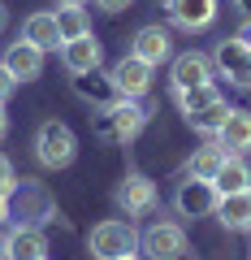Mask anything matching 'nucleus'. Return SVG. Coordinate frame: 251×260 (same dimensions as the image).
Masks as SVG:
<instances>
[{
	"label": "nucleus",
	"instance_id": "30",
	"mask_svg": "<svg viewBox=\"0 0 251 260\" xmlns=\"http://www.w3.org/2000/svg\"><path fill=\"white\" fill-rule=\"evenodd\" d=\"M238 35H242V39H247V44H251V22H247V26H242V30H238Z\"/></svg>",
	"mask_w": 251,
	"mask_h": 260
},
{
	"label": "nucleus",
	"instance_id": "16",
	"mask_svg": "<svg viewBox=\"0 0 251 260\" xmlns=\"http://www.w3.org/2000/svg\"><path fill=\"white\" fill-rule=\"evenodd\" d=\"M217 143L225 148V156H247L251 152V109H230L225 126L217 130Z\"/></svg>",
	"mask_w": 251,
	"mask_h": 260
},
{
	"label": "nucleus",
	"instance_id": "23",
	"mask_svg": "<svg viewBox=\"0 0 251 260\" xmlns=\"http://www.w3.org/2000/svg\"><path fill=\"white\" fill-rule=\"evenodd\" d=\"M173 95H177V109H182V117H186V113H199V109H208V104H217L221 100V87L204 83V87H186V91H173Z\"/></svg>",
	"mask_w": 251,
	"mask_h": 260
},
{
	"label": "nucleus",
	"instance_id": "1",
	"mask_svg": "<svg viewBox=\"0 0 251 260\" xmlns=\"http://www.w3.org/2000/svg\"><path fill=\"white\" fill-rule=\"evenodd\" d=\"M143 126H148V109H143L139 100H126V95H113V100L95 113V130H100V139H109V143H130Z\"/></svg>",
	"mask_w": 251,
	"mask_h": 260
},
{
	"label": "nucleus",
	"instance_id": "25",
	"mask_svg": "<svg viewBox=\"0 0 251 260\" xmlns=\"http://www.w3.org/2000/svg\"><path fill=\"white\" fill-rule=\"evenodd\" d=\"M13 87H18V78H13L9 70H5V61H0V104H5V100L13 95Z\"/></svg>",
	"mask_w": 251,
	"mask_h": 260
},
{
	"label": "nucleus",
	"instance_id": "12",
	"mask_svg": "<svg viewBox=\"0 0 251 260\" xmlns=\"http://www.w3.org/2000/svg\"><path fill=\"white\" fill-rule=\"evenodd\" d=\"M130 52L156 70V65H165L169 56H173V35H169L165 26H156V22H152V26H139L134 39H130Z\"/></svg>",
	"mask_w": 251,
	"mask_h": 260
},
{
	"label": "nucleus",
	"instance_id": "18",
	"mask_svg": "<svg viewBox=\"0 0 251 260\" xmlns=\"http://www.w3.org/2000/svg\"><path fill=\"white\" fill-rule=\"evenodd\" d=\"M22 39L35 48H44V52H52V48H61V30H56V13H30L26 22H22Z\"/></svg>",
	"mask_w": 251,
	"mask_h": 260
},
{
	"label": "nucleus",
	"instance_id": "32",
	"mask_svg": "<svg viewBox=\"0 0 251 260\" xmlns=\"http://www.w3.org/2000/svg\"><path fill=\"white\" fill-rule=\"evenodd\" d=\"M0 260H5V234H0Z\"/></svg>",
	"mask_w": 251,
	"mask_h": 260
},
{
	"label": "nucleus",
	"instance_id": "34",
	"mask_svg": "<svg viewBox=\"0 0 251 260\" xmlns=\"http://www.w3.org/2000/svg\"><path fill=\"white\" fill-rule=\"evenodd\" d=\"M44 260H48V256H44Z\"/></svg>",
	"mask_w": 251,
	"mask_h": 260
},
{
	"label": "nucleus",
	"instance_id": "24",
	"mask_svg": "<svg viewBox=\"0 0 251 260\" xmlns=\"http://www.w3.org/2000/svg\"><path fill=\"white\" fill-rule=\"evenodd\" d=\"M18 182L22 178H18V169H13V160L0 152V200H9V195L18 191Z\"/></svg>",
	"mask_w": 251,
	"mask_h": 260
},
{
	"label": "nucleus",
	"instance_id": "29",
	"mask_svg": "<svg viewBox=\"0 0 251 260\" xmlns=\"http://www.w3.org/2000/svg\"><path fill=\"white\" fill-rule=\"evenodd\" d=\"M9 26V9H5V5H0V30Z\"/></svg>",
	"mask_w": 251,
	"mask_h": 260
},
{
	"label": "nucleus",
	"instance_id": "31",
	"mask_svg": "<svg viewBox=\"0 0 251 260\" xmlns=\"http://www.w3.org/2000/svg\"><path fill=\"white\" fill-rule=\"evenodd\" d=\"M61 5H87V0H61Z\"/></svg>",
	"mask_w": 251,
	"mask_h": 260
},
{
	"label": "nucleus",
	"instance_id": "33",
	"mask_svg": "<svg viewBox=\"0 0 251 260\" xmlns=\"http://www.w3.org/2000/svg\"><path fill=\"white\" fill-rule=\"evenodd\" d=\"M126 260H139V256H126Z\"/></svg>",
	"mask_w": 251,
	"mask_h": 260
},
{
	"label": "nucleus",
	"instance_id": "3",
	"mask_svg": "<svg viewBox=\"0 0 251 260\" xmlns=\"http://www.w3.org/2000/svg\"><path fill=\"white\" fill-rule=\"evenodd\" d=\"M87 251H91L95 260H126V256L139 251V230L130 225V217H126V221H121V217H109V221L91 225Z\"/></svg>",
	"mask_w": 251,
	"mask_h": 260
},
{
	"label": "nucleus",
	"instance_id": "8",
	"mask_svg": "<svg viewBox=\"0 0 251 260\" xmlns=\"http://www.w3.org/2000/svg\"><path fill=\"white\" fill-rule=\"evenodd\" d=\"M152 74H156V70H152L148 61H139L134 52H126V56L109 70V83H113V91L126 95V100H143L148 87H152Z\"/></svg>",
	"mask_w": 251,
	"mask_h": 260
},
{
	"label": "nucleus",
	"instance_id": "5",
	"mask_svg": "<svg viewBox=\"0 0 251 260\" xmlns=\"http://www.w3.org/2000/svg\"><path fill=\"white\" fill-rule=\"evenodd\" d=\"M9 213L18 217V221H26V225H39V221H56V200L48 195V186L44 182H30V178H22L18 182V191L9 195Z\"/></svg>",
	"mask_w": 251,
	"mask_h": 260
},
{
	"label": "nucleus",
	"instance_id": "9",
	"mask_svg": "<svg viewBox=\"0 0 251 260\" xmlns=\"http://www.w3.org/2000/svg\"><path fill=\"white\" fill-rule=\"evenodd\" d=\"M113 200H117V208L126 217H148L156 208V182L148 174H126L117 182V191H113Z\"/></svg>",
	"mask_w": 251,
	"mask_h": 260
},
{
	"label": "nucleus",
	"instance_id": "14",
	"mask_svg": "<svg viewBox=\"0 0 251 260\" xmlns=\"http://www.w3.org/2000/svg\"><path fill=\"white\" fill-rule=\"evenodd\" d=\"M165 9H169V22L191 30V35L217 22V0H165Z\"/></svg>",
	"mask_w": 251,
	"mask_h": 260
},
{
	"label": "nucleus",
	"instance_id": "22",
	"mask_svg": "<svg viewBox=\"0 0 251 260\" xmlns=\"http://www.w3.org/2000/svg\"><path fill=\"white\" fill-rule=\"evenodd\" d=\"M56 30H61V44L78 35H91V18H87L83 5H61L56 9Z\"/></svg>",
	"mask_w": 251,
	"mask_h": 260
},
{
	"label": "nucleus",
	"instance_id": "2",
	"mask_svg": "<svg viewBox=\"0 0 251 260\" xmlns=\"http://www.w3.org/2000/svg\"><path fill=\"white\" fill-rule=\"evenodd\" d=\"M74 156H78V135L69 130V121H61V117L39 121V130H35V160L39 165L44 169H69Z\"/></svg>",
	"mask_w": 251,
	"mask_h": 260
},
{
	"label": "nucleus",
	"instance_id": "19",
	"mask_svg": "<svg viewBox=\"0 0 251 260\" xmlns=\"http://www.w3.org/2000/svg\"><path fill=\"white\" fill-rule=\"evenodd\" d=\"M212 186H217L221 195L251 191V169H247V160H242V156H225L221 169H217V178H212Z\"/></svg>",
	"mask_w": 251,
	"mask_h": 260
},
{
	"label": "nucleus",
	"instance_id": "21",
	"mask_svg": "<svg viewBox=\"0 0 251 260\" xmlns=\"http://www.w3.org/2000/svg\"><path fill=\"white\" fill-rule=\"evenodd\" d=\"M225 117H230V100H217V104H208V109H199V113H186V126L191 130H199L204 139H217V130L225 126Z\"/></svg>",
	"mask_w": 251,
	"mask_h": 260
},
{
	"label": "nucleus",
	"instance_id": "15",
	"mask_svg": "<svg viewBox=\"0 0 251 260\" xmlns=\"http://www.w3.org/2000/svg\"><path fill=\"white\" fill-rule=\"evenodd\" d=\"M5 70H9L18 83H35V78L44 74V48L26 44V39L18 35V44H9V52H5Z\"/></svg>",
	"mask_w": 251,
	"mask_h": 260
},
{
	"label": "nucleus",
	"instance_id": "17",
	"mask_svg": "<svg viewBox=\"0 0 251 260\" xmlns=\"http://www.w3.org/2000/svg\"><path fill=\"white\" fill-rule=\"evenodd\" d=\"M217 221L225 225L230 234H247L251 230V191H234V195H221L217 200Z\"/></svg>",
	"mask_w": 251,
	"mask_h": 260
},
{
	"label": "nucleus",
	"instance_id": "13",
	"mask_svg": "<svg viewBox=\"0 0 251 260\" xmlns=\"http://www.w3.org/2000/svg\"><path fill=\"white\" fill-rule=\"evenodd\" d=\"M44 256H48V234L39 225L18 221L5 234V260H44Z\"/></svg>",
	"mask_w": 251,
	"mask_h": 260
},
{
	"label": "nucleus",
	"instance_id": "6",
	"mask_svg": "<svg viewBox=\"0 0 251 260\" xmlns=\"http://www.w3.org/2000/svg\"><path fill=\"white\" fill-rule=\"evenodd\" d=\"M139 251L148 260H182L186 256V230L177 221H152L139 234Z\"/></svg>",
	"mask_w": 251,
	"mask_h": 260
},
{
	"label": "nucleus",
	"instance_id": "28",
	"mask_svg": "<svg viewBox=\"0 0 251 260\" xmlns=\"http://www.w3.org/2000/svg\"><path fill=\"white\" fill-rule=\"evenodd\" d=\"M9 217H13V213H9V200H0V225L9 221Z\"/></svg>",
	"mask_w": 251,
	"mask_h": 260
},
{
	"label": "nucleus",
	"instance_id": "4",
	"mask_svg": "<svg viewBox=\"0 0 251 260\" xmlns=\"http://www.w3.org/2000/svg\"><path fill=\"white\" fill-rule=\"evenodd\" d=\"M212 70H217V78H225L230 87L251 91V44H247L242 35L221 39L217 52H212Z\"/></svg>",
	"mask_w": 251,
	"mask_h": 260
},
{
	"label": "nucleus",
	"instance_id": "20",
	"mask_svg": "<svg viewBox=\"0 0 251 260\" xmlns=\"http://www.w3.org/2000/svg\"><path fill=\"white\" fill-rule=\"evenodd\" d=\"M221 160H225V148H221L217 139H208L204 148L191 152V160H186V174H191V178H208V182H212L217 169H221Z\"/></svg>",
	"mask_w": 251,
	"mask_h": 260
},
{
	"label": "nucleus",
	"instance_id": "26",
	"mask_svg": "<svg viewBox=\"0 0 251 260\" xmlns=\"http://www.w3.org/2000/svg\"><path fill=\"white\" fill-rule=\"evenodd\" d=\"M95 5H100L104 13H121V9H130L134 0H95Z\"/></svg>",
	"mask_w": 251,
	"mask_h": 260
},
{
	"label": "nucleus",
	"instance_id": "11",
	"mask_svg": "<svg viewBox=\"0 0 251 260\" xmlns=\"http://www.w3.org/2000/svg\"><path fill=\"white\" fill-rule=\"evenodd\" d=\"M100 61H104V48H100L95 35H78V39H65V44H61V65H65L69 74H78V78L95 74Z\"/></svg>",
	"mask_w": 251,
	"mask_h": 260
},
{
	"label": "nucleus",
	"instance_id": "7",
	"mask_svg": "<svg viewBox=\"0 0 251 260\" xmlns=\"http://www.w3.org/2000/svg\"><path fill=\"white\" fill-rule=\"evenodd\" d=\"M217 200H221V191H217L208 178H191V174H186V182L173 191V208H177V217H186V221L212 217L217 213Z\"/></svg>",
	"mask_w": 251,
	"mask_h": 260
},
{
	"label": "nucleus",
	"instance_id": "10",
	"mask_svg": "<svg viewBox=\"0 0 251 260\" xmlns=\"http://www.w3.org/2000/svg\"><path fill=\"white\" fill-rule=\"evenodd\" d=\"M217 78V70H212V56L208 52H182V56H173V65H169V83H173V91H186V87H204V83H212Z\"/></svg>",
	"mask_w": 251,
	"mask_h": 260
},
{
	"label": "nucleus",
	"instance_id": "27",
	"mask_svg": "<svg viewBox=\"0 0 251 260\" xmlns=\"http://www.w3.org/2000/svg\"><path fill=\"white\" fill-rule=\"evenodd\" d=\"M9 135V113H5V104H0V139Z\"/></svg>",
	"mask_w": 251,
	"mask_h": 260
}]
</instances>
